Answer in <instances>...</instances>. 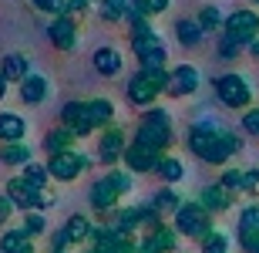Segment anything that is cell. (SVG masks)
Wrapping results in <instances>:
<instances>
[{
    "label": "cell",
    "mask_w": 259,
    "mask_h": 253,
    "mask_svg": "<svg viewBox=\"0 0 259 253\" xmlns=\"http://www.w3.org/2000/svg\"><path fill=\"white\" fill-rule=\"evenodd\" d=\"M185 146L189 152L209 162V166H226L232 156L242 152V138L229 128H222V122H212V118H202L195 125H189V135H185Z\"/></svg>",
    "instance_id": "obj_1"
},
{
    "label": "cell",
    "mask_w": 259,
    "mask_h": 253,
    "mask_svg": "<svg viewBox=\"0 0 259 253\" xmlns=\"http://www.w3.org/2000/svg\"><path fill=\"white\" fill-rule=\"evenodd\" d=\"M128 41L138 58V71H165L168 68V51L162 44V34L152 27L148 17L128 20Z\"/></svg>",
    "instance_id": "obj_2"
},
{
    "label": "cell",
    "mask_w": 259,
    "mask_h": 253,
    "mask_svg": "<svg viewBox=\"0 0 259 253\" xmlns=\"http://www.w3.org/2000/svg\"><path fill=\"white\" fill-rule=\"evenodd\" d=\"M165 85H168V68L165 71H135L125 85V98L132 108H152L158 98L165 95Z\"/></svg>",
    "instance_id": "obj_3"
},
{
    "label": "cell",
    "mask_w": 259,
    "mask_h": 253,
    "mask_svg": "<svg viewBox=\"0 0 259 253\" xmlns=\"http://www.w3.org/2000/svg\"><path fill=\"white\" fill-rule=\"evenodd\" d=\"M212 91H215V101L222 108H232V112H242V108L252 105V85L246 75L239 71H226L212 81Z\"/></svg>",
    "instance_id": "obj_4"
},
{
    "label": "cell",
    "mask_w": 259,
    "mask_h": 253,
    "mask_svg": "<svg viewBox=\"0 0 259 253\" xmlns=\"http://www.w3.org/2000/svg\"><path fill=\"white\" fill-rule=\"evenodd\" d=\"M172 216H175L172 226L179 230V236H189V240H202V236L212 230V213L199 199H182V206H179Z\"/></svg>",
    "instance_id": "obj_5"
},
{
    "label": "cell",
    "mask_w": 259,
    "mask_h": 253,
    "mask_svg": "<svg viewBox=\"0 0 259 253\" xmlns=\"http://www.w3.org/2000/svg\"><path fill=\"white\" fill-rule=\"evenodd\" d=\"M222 38H229L239 48H249L252 41L259 38V10L256 7H239V10H232V14H226Z\"/></svg>",
    "instance_id": "obj_6"
},
{
    "label": "cell",
    "mask_w": 259,
    "mask_h": 253,
    "mask_svg": "<svg viewBox=\"0 0 259 253\" xmlns=\"http://www.w3.org/2000/svg\"><path fill=\"white\" fill-rule=\"evenodd\" d=\"M7 196H10V203L17 206L20 213H30V209H40V213H44L48 206H54V196H51L48 189H34L24 175L7 179Z\"/></svg>",
    "instance_id": "obj_7"
},
{
    "label": "cell",
    "mask_w": 259,
    "mask_h": 253,
    "mask_svg": "<svg viewBox=\"0 0 259 253\" xmlns=\"http://www.w3.org/2000/svg\"><path fill=\"white\" fill-rule=\"evenodd\" d=\"M48 172L54 183H74L81 172H88L91 169V159L84 156V152H77V149H67V152H54V156H48Z\"/></svg>",
    "instance_id": "obj_8"
},
{
    "label": "cell",
    "mask_w": 259,
    "mask_h": 253,
    "mask_svg": "<svg viewBox=\"0 0 259 253\" xmlns=\"http://www.w3.org/2000/svg\"><path fill=\"white\" fill-rule=\"evenodd\" d=\"M202 85V71L195 64H175L168 68V85H165V95L172 98H192Z\"/></svg>",
    "instance_id": "obj_9"
},
{
    "label": "cell",
    "mask_w": 259,
    "mask_h": 253,
    "mask_svg": "<svg viewBox=\"0 0 259 253\" xmlns=\"http://www.w3.org/2000/svg\"><path fill=\"white\" fill-rule=\"evenodd\" d=\"M48 41L54 44L58 51H74L77 41H81V27H77V17L71 14H58V17H51L48 24Z\"/></svg>",
    "instance_id": "obj_10"
},
{
    "label": "cell",
    "mask_w": 259,
    "mask_h": 253,
    "mask_svg": "<svg viewBox=\"0 0 259 253\" xmlns=\"http://www.w3.org/2000/svg\"><path fill=\"white\" fill-rule=\"evenodd\" d=\"M128 149V138H125V128L121 125H111L101 128L98 132V159L105 162V166H111V162H121V156H125Z\"/></svg>",
    "instance_id": "obj_11"
},
{
    "label": "cell",
    "mask_w": 259,
    "mask_h": 253,
    "mask_svg": "<svg viewBox=\"0 0 259 253\" xmlns=\"http://www.w3.org/2000/svg\"><path fill=\"white\" fill-rule=\"evenodd\" d=\"M165 152H158V149H148V146H138V142H128L125 156H121V162H125V169L132 175H142V172H155L158 169V162H162Z\"/></svg>",
    "instance_id": "obj_12"
},
{
    "label": "cell",
    "mask_w": 259,
    "mask_h": 253,
    "mask_svg": "<svg viewBox=\"0 0 259 253\" xmlns=\"http://www.w3.org/2000/svg\"><path fill=\"white\" fill-rule=\"evenodd\" d=\"M118 199H121V189L111 183V175H101V179H95L91 193H88V203H91V209H95V213H101V216L115 213V209H118Z\"/></svg>",
    "instance_id": "obj_13"
},
{
    "label": "cell",
    "mask_w": 259,
    "mask_h": 253,
    "mask_svg": "<svg viewBox=\"0 0 259 253\" xmlns=\"http://www.w3.org/2000/svg\"><path fill=\"white\" fill-rule=\"evenodd\" d=\"M61 125L71 128L77 138L98 132L95 122H91V112H88V98H84V101H81V98H77V101H67V105L61 108Z\"/></svg>",
    "instance_id": "obj_14"
},
{
    "label": "cell",
    "mask_w": 259,
    "mask_h": 253,
    "mask_svg": "<svg viewBox=\"0 0 259 253\" xmlns=\"http://www.w3.org/2000/svg\"><path fill=\"white\" fill-rule=\"evenodd\" d=\"M138 146H148V149H158V152H168L175 146V132L172 125H155V122H138L135 128V138Z\"/></svg>",
    "instance_id": "obj_15"
},
{
    "label": "cell",
    "mask_w": 259,
    "mask_h": 253,
    "mask_svg": "<svg viewBox=\"0 0 259 253\" xmlns=\"http://www.w3.org/2000/svg\"><path fill=\"white\" fill-rule=\"evenodd\" d=\"M236 233H239V246H242V253L259 250V206H256V203L242 206L239 223H236Z\"/></svg>",
    "instance_id": "obj_16"
},
{
    "label": "cell",
    "mask_w": 259,
    "mask_h": 253,
    "mask_svg": "<svg viewBox=\"0 0 259 253\" xmlns=\"http://www.w3.org/2000/svg\"><path fill=\"white\" fill-rule=\"evenodd\" d=\"M91 68L101 75V78H118L121 71H125V58H121V51L105 44V48H98L91 54Z\"/></svg>",
    "instance_id": "obj_17"
},
{
    "label": "cell",
    "mask_w": 259,
    "mask_h": 253,
    "mask_svg": "<svg viewBox=\"0 0 259 253\" xmlns=\"http://www.w3.org/2000/svg\"><path fill=\"white\" fill-rule=\"evenodd\" d=\"M199 203L209 209L212 216L215 213H226V209H232V203H236V193H229L226 186H219V183H212V186H205L199 193Z\"/></svg>",
    "instance_id": "obj_18"
},
{
    "label": "cell",
    "mask_w": 259,
    "mask_h": 253,
    "mask_svg": "<svg viewBox=\"0 0 259 253\" xmlns=\"http://www.w3.org/2000/svg\"><path fill=\"white\" fill-rule=\"evenodd\" d=\"M20 101L24 105H30V108H37L44 98H48V91H51V81L44 78V75H37V71H30L27 78L20 81Z\"/></svg>",
    "instance_id": "obj_19"
},
{
    "label": "cell",
    "mask_w": 259,
    "mask_h": 253,
    "mask_svg": "<svg viewBox=\"0 0 259 253\" xmlns=\"http://www.w3.org/2000/svg\"><path fill=\"white\" fill-rule=\"evenodd\" d=\"M27 118L17 112H0V146L7 142H24L27 138Z\"/></svg>",
    "instance_id": "obj_20"
},
{
    "label": "cell",
    "mask_w": 259,
    "mask_h": 253,
    "mask_svg": "<svg viewBox=\"0 0 259 253\" xmlns=\"http://www.w3.org/2000/svg\"><path fill=\"white\" fill-rule=\"evenodd\" d=\"M145 240L152 243L155 253H179V230L168 226V223H158L155 230H148Z\"/></svg>",
    "instance_id": "obj_21"
},
{
    "label": "cell",
    "mask_w": 259,
    "mask_h": 253,
    "mask_svg": "<svg viewBox=\"0 0 259 253\" xmlns=\"http://www.w3.org/2000/svg\"><path fill=\"white\" fill-rule=\"evenodd\" d=\"M172 30L182 48H202V41H205V30H202V24L195 17H179Z\"/></svg>",
    "instance_id": "obj_22"
},
{
    "label": "cell",
    "mask_w": 259,
    "mask_h": 253,
    "mask_svg": "<svg viewBox=\"0 0 259 253\" xmlns=\"http://www.w3.org/2000/svg\"><path fill=\"white\" fill-rule=\"evenodd\" d=\"M0 75L7 78V85H20L30 75V58L27 54H7L0 61Z\"/></svg>",
    "instance_id": "obj_23"
},
{
    "label": "cell",
    "mask_w": 259,
    "mask_h": 253,
    "mask_svg": "<svg viewBox=\"0 0 259 253\" xmlns=\"http://www.w3.org/2000/svg\"><path fill=\"white\" fill-rule=\"evenodd\" d=\"M67 149H77V135L71 132V128L58 125V128H51L48 135H44V152H48V156H54V152H67Z\"/></svg>",
    "instance_id": "obj_24"
},
{
    "label": "cell",
    "mask_w": 259,
    "mask_h": 253,
    "mask_svg": "<svg viewBox=\"0 0 259 253\" xmlns=\"http://www.w3.org/2000/svg\"><path fill=\"white\" fill-rule=\"evenodd\" d=\"M0 162L14 166V169H24L27 162H34V152H30L27 142H7V146H0Z\"/></svg>",
    "instance_id": "obj_25"
},
{
    "label": "cell",
    "mask_w": 259,
    "mask_h": 253,
    "mask_svg": "<svg viewBox=\"0 0 259 253\" xmlns=\"http://www.w3.org/2000/svg\"><path fill=\"white\" fill-rule=\"evenodd\" d=\"M88 112H91V122L98 132L115 122V101L111 98H88Z\"/></svg>",
    "instance_id": "obj_26"
},
{
    "label": "cell",
    "mask_w": 259,
    "mask_h": 253,
    "mask_svg": "<svg viewBox=\"0 0 259 253\" xmlns=\"http://www.w3.org/2000/svg\"><path fill=\"white\" fill-rule=\"evenodd\" d=\"M0 253H34V236L24 230H7L0 236Z\"/></svg>",
    "instance_id": "obj_27"
},
{
    "label": "cell",
    "mask_w": 259,
    "mask_h": 253,
    "mask_svg": "<svg viewBox=\"0 0 259 253\" xmlns=\"http://www.w3.org/2000/svg\"><path fill=\"white\" fill-rule=\"evenodd\" d=\"M155 175H158V179H162L165 186L182 183V179H185V166H182V159H175V156H162V162H158Z\"/></svg>",
    "instance_id": "obj_28"
},
{
    "label": "cell",
    "mask_w": 259,
    "mask_h": 253,
    "mask_svg": "<svg viewBox=\"0 0 259 253\" xmlns=\"http://www.w3.org/2000/svg\"><path fill=\"white\" fill-rule=\"evenodd\" d=\"M91 230H95V226H91V220H88V216H81V213H74L64 223V233H67V240H71V243H84V240H91Z\"/></svg>",
    "instance_id": "obj_29"
},
{
    "label": "cell",
    "mask_w": 259,
    "mask_h": 253,
    "mask_svg": "<svg viewBox=\"0 0 259 253\" xmlns=\"http://www.w3.org/2000/svg\"><path fill=\"white\" fill-rule=\"evenodd\" d=\"M195 20L202 24V30H205V34H215V30H222V24H226V14H222L215 4H205V7L195 14Z\"/></svg>",
    "instance_id": "obj_30"
},
{
    "label": "cell",
    "mask_w": 259,
    "mask_h": 253,
    "mask_svg": "<svg viewBox=\"0 0 259 253\" xmlns=\"http://www.w3.org/2000/svg\"><path fill=\"white\" fill-rule=\"evenodd\" d=\"M128 7H132V0H101V20L121 24L128 20Z\"/></svg>",
    "instance_id": "obj_31"
},
{
    "label": "cell",
    "mask_w": 259,
    "mask_h": 253,
    "mask_svg": "<svg viewBox=\"0 0 259 253\" xmlns=\"http://www.w3.org/2000/svg\"><path fill=\"white\" fill-rule=\"evenodd\" d=\"M199 250L202 253H229V236L222 233V230H209L199 240Z\"/></svg>",
    "instance_id": "obj_32"
},
{
    "label": "cell",
    "mask_w": 259,
    "mask_h": 253,
    "mask_svg": "<svg viewBox=\"0 0 259 253\" xmlns=\"http://www.w3.org/2000/svg\"><path fill=\"white\" fill-rule=\"evenodd\" d=\"M152 206H155V209H158V213L165 216V213H175V209L182 206V199H179V193H175L172 186H165V189H158V193H155Z\"/></svg>",
    "instance_id": "obj_33"
},
{
    "label": "cell",
    "mask_w": 259,
    "mask_h": 253,
    "mask_svg": "<svg viewBox=\"0 0 259 253\" xmlns=\"http://www.w3.org/2000/svg\"><path fill=\"white\" fill-rule=\"evenodd\" d=\"M24 179H27L34 189H48V183H51V172H48V166H37V162H27L24 166Z\"/></svg>",
    "instance_id": "obj_34"
},
{
    "label": "cell",
    "mask_w": 259,
    "mask_h": 253,
    "mask_svg": "<svg viewBox=\"0 0 259 253\" xmlns=\"http://www.w3.org/2000/svg\"><path fill=\"white\" fill-rule=\"evenodd\" d=\"M27 236H40L44 230H48V220H44V213L40 209H30V213H24V226H20Z\"/></svg>",
    "instance_id": "obj_35"
},
{
    "label": "cell",
    "mask_w": 259,
    "mask_h": 253,
    "mask_svg": "<svg viewBox=\"0 0 259 253\" xmlns=\"http://www.w3.org/2000/svg\"><path fill=\"white\" fill-rule=\"evenodd\" d=\"M132 7L142 10L145 17H158V14H165L172 7V0H132Z\"/></svg>",
    "instance_id": "obj_36"
},
{
    "label": "cell",
    "mask_w": 259,
    "mask_h": 253,
    "mask_svg": "<svg viewBox=\"0 0 259 253\" xmlns=\"http://www.w3.org/2000/svg\"><path fill=\"white\" fill-rule=\"evenodd\" d=\"M219 186H226L229 193H242V169H222Z\"/></svg>",
    "instance_id": "obj_37"
},
{
    "label": "cell",
    "mask_w": 259,
    "mask_h": 253,
    "mask_svg": "<svg viewBox=\"0 0 259 253\" xmlns=\"http://www.w3.org/2000/svg\"><path fill=\"white\" fill-rule=\"evenodd\" d=\"M30 4H34L40 14H48V17H58V14L67 10V0H30Z\"/></svg>",
    "instance_id": "obj_38"
},
{
    "label": "cell",
    "mask_w": 259,
    "mask_h": 253,
    "mask_svg": "<svg viewBox=\"0 0 259 253\" xmlns=\"http://www.w3.org/2000/svg\"><path fill=\"white\" fill-rule=\"evenodd\" d=\"M108 175H111V183L118 186V189H121V196H128L132 193V172H128V169H108Z\"/></svg>",
    "instance_id": "obj_39"
},
{
    "label": "cell",
    "mask_w": 259,
    "mask_h": 253,
    "mask_svg": "<svg viewBox=\"0 0 259 253\" xmlns=\"http://www.w3.org/2000/svg\"><path fill=\"white\" fill-rule=\"evenodd\" d=\"M242 132L259 138V108H246L242 112Z\"/></svg>",
    "instance_id": "obj_40"
},
{
    "label": "cell",
    "mask_w": 259,
    "mask_h": 253,
    "mask_svg": "<svg viewBox=\"0 0 259 253\" xmlns=\"http://www.w3.org/2000/svg\"><path fill=\"white\" fill-rule=\"evenodd\" d=\"M142 122H155V125H172V115H168V112H165V108L152 105V108H145Z\"/></svg>",
    "instance_id": "obj_41"
},
{
    "label": "cell",
    "mask_w": 259,
    "mask_h": 253,
    "mask_svg": "<svg viewBox=\"0 0 259 253\" xmlns=\"http://www.w3.org/2000/svg\"><path fill=\"white\" fill-rule=\"evenodd\" d=\"M242 193L259 196V169H246V172H242Z\"/></svg>",
    "instance_id": "obj_42"
},
{
    "label": "cell",
    "mask_w": 259,
    "mask_h": 253,
    "mask_svg": "<svg viewBox=\"0 0 259 253\" xmlns=\"http://www.w3.org/2000/svg\"><path fill=\"white\" fill-rule=\"evenodd\" d=\"M239 44H232V41L229 38H222L219 41V58H226V61H232V58H236V54H239Z\"/></svg>",
    "instance_id": "obj_43"
},
{
    "label": "cell",
    "mask_w": 259,
    "mask_h": 253,
    "mask_svg": "<svg viewBox=\"0 0 259 253\" xmlns=\"http://www.w3.org/2000/svg\"><path fill=\"white\" fill-rule=\"evenodd\" d=\"M67 246H71V240H67V233H64V226H61V230H54V236H51V250H58V253H64Z\"/></svg>",
    "instance_id": "obj_44"
},
{
    "label": "cell",
    "mask_w": 259,
    "mask_h": 253,
    "mask_svg": "<svg viewBox=\"0 0 259 253\" xmlns=\"http://www.w3.org/2000/svg\"><path fill=\"white\" fill-rule=\"evenodd\" d=\"M14 209H17V206L10 203V196L4 193V196H0V226H4V223L10 220V216H14Z\"/></svg>",
    "instance_id": "obj_45"
},
{
    "label": "cell",
    "mask_w": 259,
    "mask_h": 253,
    "mask_svg": "<svg viewBox=\"0 0 259 253\" xmlns=\"http://www.w3.org/2000/svg\"><path fill=\"white\" fill-rule=\"evenodd\" d=\"M88 7H91V0H67V10H64V14L77 17V14H88Z\"/></svg>",
    "instance_id": "obj_46"
},
{
    "label": "cell",
    "mask_w": 259,
    "mask_h": 253,
    "mask_svg": "<svg viewBox=\"0 0 259 253\" xmlns=\"http://www.w3.org/2000/svg\"><path fill=\"white\" fill-rule=\"evenodd\" d=\"M135 253H155V250H152V243H148V240L142 236V240H138V250H135Z\"/></svg>",
    "instance_id": "obj_47"
},
{
    "label": "cell",
    "mask_w": 259,
    "mask_h": 253,
    "mask_svg": "<svg viewBox=\"0 0 259 253\" xmlns=\"http://www.w3.org/2000/svg\"><path fill=\"white\" fill-rule=\"evenodd\" d=\"M246 51H249V58H252V61H259V38L252 41V44H249V48H246Z\"/></svg>",
    "instance_id": "obj_48"
},
{
    "label": "cell",
    "mask_w": 259,
    "mask_h": 253,
    "mask_svg": "<svg viewBox=\"0 0 259 253\" xmlns=\"http://www.w3.org/2000/svg\"><path fill=\"white\" fill-rule=\"evenodd\" d=\"M4 98H7V78L0 75V101H4Z\"/></svg>",
    "instance_id": "obj_49"
},
{
    "label": "cell",
    "mask_w": 259,
    "mask_h": 253,
    "mask_svg": "<svg viewBox=\"0 0 259 253\" xmlns=\"http://www.w3.org/2000/svg\"><path fill=\"white\" fill-rule=\"evenodd\" d=\"M84 253H105V250H98V246H88V250Z\"/></svg>",
    "instance_id": "obj_50"
},
{
    "label": "cell",
    "mask_w": 259,
    "mask_h": 253,
    "mask_svg": "<svg viewBox=\"0 0 259 253\" xmlns=\"http://www.w3.org/2000/svg\"><path fill=\"white\" fill-rule=\"evenodd\" d=\"M249 4H252V7H259V0H249Z\"/></svg>",
    "instance_id": "obj_51"
},
{
    "label": "cell",
    "mask_w": 259,
    "mask_h": 253,
    "mask_svg": "<svg viewBox=\"0 0 259 253\" xmlns=\"http://www.w3.org/2000/svg\"><path fill=\"white\" fill-rule=\"evenodd\" d=\"M51 253H58V250H51Z\"/></svg>",
    "instance_id": "obj_52"
},
{
    "label": "cell",
    "mask_w": 259,
    "mask_h": 253,
    "mask_svg": "<svg viewBox=\"0 0 259 253\" xmlns=\"http://www.w3.org/2000/svg\"><path fill=\"white\" fill-rule=\"evenodd\" d=\"M252 253H259V250H252Z\"/></svg>",
    "instance_id": "obj_53"
}]
</instances>
